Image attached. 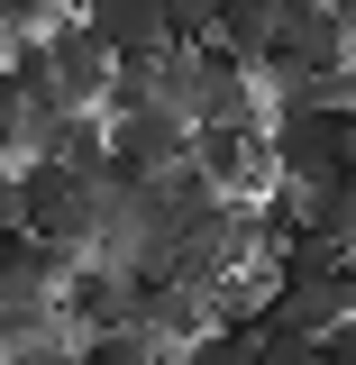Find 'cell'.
<instances>
[{
  "label": "cell",
  "mask_w": 356,
  "mask_h": 365,
  "mask_svg": "<svg viewBox=\"0 0 356 365\" xmlns=\"http://www.w3.org/2000/svg\"><path fill=\"white\" fill-rule=\"evenodd\" d=\"M55 311H64V329H73V338H101V329H137V274H119V265H101V256H83V265L64 274Z\"/></svg>",
  "instance_id": "5b68a950"
},
{
  "label": "cell",
  "mask_w": 356,
  "mask_h": 365,
  "mask_svg": "<svg viewBox=\"0 0 356 365\" xmlns=\"http://www.w3.org/2000/svg\"><path fill=\"white\" fill-rule=\"evenodd\" d=\"M311 237L329 247V256H347V265H356V182L311 192Z\"/></svg>",
  "instance_id": "30bf717a"
},
{
  "label": "cell",
  "mask_w": 356,
  "mask_h": 365,
  "mask_svg": "<svg viewBox=\"0 0 356 365\" xmlns=\"http://www.w3.org/2000/svg\"><path fill=\"white\" fill-rule=\"evenodd\" d=\"M311 101H320V110H338V119H356V55L338 64V73H320V83H311Z\"/></svg>",
  "instance_id": "7c38bea8"
},
{
  "label": "cell",
  "mask_w": 356,
  "mask_h": 365,
  "mask_svg": "<svg viewBox=\"0 0 356 365\" xmlns=\"http://www.w3.org/2000/svg\"><path fill=\"white\" fill-rule=\"evenodd\" d=\"M9 228H28V210H19V165H0V237Z\"/></svg>",
  "instance_id": "4fadbf2b"
},
{
  "label": "cell",
  "mask_w": 356,
  "mask_h": 365,
  "mask_svg": "<svg viewBox=\"0 0 356 365\" xmlns=\"http://www.w3.org/2000/svg\"><path fill=\"white\" fill-rule=\"evenodd\" d=\"M265 155H274V182H302V192L356 182V119L320 110L311 91H283L265 110Z\"/></svg>",
  "instance_id": "6da1fadb"
},
{
  "label": "cell",
  "mask_w": 356,
  "mask_h": 365,
  "mask_svg": "<svg viewBox=\"0 0 356 365\" xmlns=\"http://www.w3.org/2000/svg\"><path fill=\"white\" fill-rule=\"evenodd\" d=\"M64 19V0H0V37H46Z\"/></svg>",
  "instance_id": "8fae6325"
},
{
  "label": "cell",
  "mask_w": 356,
  "mask_h": 365,
  "mask_svg": "<svg viewBox=\"0 0 356 365\" xmlns=\"http://www.w3.org/2000/svg\"><path fill=\"white\" fill-rule=\"evenodd\" d=\"M210 46H220V55H238V64L256 73V64H265V46H274V0H228L220 28H210Z\"/></svg>",
  "instance_id": "9c48e42d"
},
{
  "label": "cell",
  "mask_w": 356,
  "mask_h": 365,
  "mask_svg": "<svg viewBox=\"0 0 356 365\" xmlns=\"http://www.w3.org/2000/svg\"><path fill=\"white\" fill-rule=\"evenodd\" d=\"M347 19L329 9V0H274V46H265V64H256V91H311L320 73H338L347 64Z\"/></svg>",
  "instance_id": "7a4b0ae2"
},
{
  "label": "cell",
  "mask_w": 356,
  "mask_h": 365,
  "mask_svg": "<svg viewBox=\"0 0 356 365\" xmlns=\"http://www.w3.org/2000/svg\"><path fill=\"white\" fill-rule=\"evenodd\" d=\"M46 55H55V91H64L73 110H101V101H110V73H119V55L91 37L83 19H55V28H46Z\"/></svg>",
  "instance_id": "ba28073f"
},
{
  "label": "cell",
  "mask_w": 356,
  "mask_h": 365,
  "mask_svg": "<svg viewBox=\"0 0 356 365\" xmlns=\"http://www.w3.org/2000/svg\"><path fill=\"white\" fill-rule=\"evenodd\" d=\"M192 174L210 182L220 201H265L274 192L265 128H256V119H238V128H192Z\"/></svg>",
  "instance_id": "3957f363"
},
{
  "label": "cell",
  "mask_w": 356,
  "mask_h": 365,
  "mask_svg": "<svg viewBox=\"0 0 356 365\" xmlns=\"http://www.w3.org/2000/svg\"><path fill=\"white\" fill-rule=\"evenodd\" d=\"M183 119H192V128H238V119H256V73H247L238 55H220V46H192Z\"/></svg>",
  "instance_id": "8992f818"
},
{
  "label": "cell",
  "mask_w": 356,
  "mask_h": 365,
  "mask_svg": "<svg viewBox=\"0 0 356 365\" xmlns=\"http://www.w3.org/2000/svg\"><path fill=\"white\" fill-rule=\"evenodd\" d=\"M174 165H192V119L183 110L110 119V182H146V174H174Z\"/></svg>",
  "instance_id": "277c9868"
},
{
  "label": "cell",
  "mask_w": 356,
  "mask_h": 365,
  "mask_svg": "<svg viewBox=\"0 0 356 365\" xmlns=\"http://www.w3.org/2000/svg\"><path fill=\"white\" fill-rule=\"evenodd\" d=\"M83 28L110 46L119 64H146V55L183 46V37H174V0H91V9H83Z\"/></svg>",
  "instance_id": "52a82bcc"
}]
</instances>
